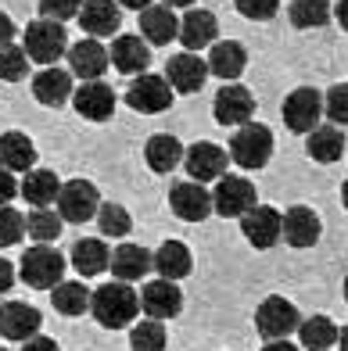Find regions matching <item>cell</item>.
<instances>
[{
	"label": "cell",
	"mask_w": 348,
	"mask_h": 351,
	"mask_svg": "<svg viewBox=\"0 0 348 351\" xmlns=\"http://www.w3.org/2000/svg\"><path fill=\"white\" fill-rule=\"evenodd\" d=\"M227 165H230V154L219 147V143L201 140V143H194V147L183 151V169H187V176H191L194 183L219 180V176L227 172Z\"/></svg>",
	"instance_id": "8fae6325"
},
{
	"label": "cell",
	"mask_w": 348,
	"mask_h": 351,
	"mask_svg": "<svg viewBox=\"0 0 348 351\" xmlns=\"http://www.w3.org/2000/svg\"><path fill=\"white\" fill-rule=\"evenodd\" d=\"M22 197L33 204V208H51V204L58 201V176L51 169H33V172H25V180H22Z\"/></svg>",
	"instance_id": "1f68e13d"
},
{
	"label": "cell",
	"mask_w": 348,
	"mask_h": 351,
	"mask_svg": "<svg viewBox=\"0 0 348 351\" xmlns=\"http://www.w3.org/2000/svg\"><path fill=\"white\" fill-rule=\"evenodd\" d=\"M338 348H341V351H348V326H345V330H338Z\"/></svg>",
	"instance_id": "f5cc1de1"
},
{
	"label": "cell",
	"mask_w": 348,
	"mask_h": 351,
	"mask_svg": "<svg viewBox=\"0 0 348 351\" xmlns=\"http://www.w3.org/2000/svg\"><path fill=\"white\" fill-rule=\"evenodd\" d=\"M22 51L29 54V61L36 65H54V61L69 51V33L61 22H51V19H40V22H29L25 36H22Z\"/></svg>",
	"instance_id": "3957f363"
},
{
	"label": "cell",
	"mask_w": 348,
	"mask_h": 351,
	"mask_svg": "<svg viewBox=\"0 0 348 351\" xmlns=\"http://www.w3.org/2000/svg\"><path fill=\"white\" fill-rule=\"evenodd\" d=\"M97 230L104 237H126L133 230V219H130V212H126L122 204H101L97 208Z\"/></svg>",
	"instance_id": "74e56055"
},
{
	"label": "cell",
	"mask_w": 348,
	"mask_h": 351,
	"mask_svg": "<svg viewBox=\"0 0 348 351\" xmlns=\"http://www.w3.org/2000/svg\"><path fill=\"white\" fill-rule=\"evenodd\" d=\"M115 273V280L122 283H137L151 273V251H144L140 244H122L112 251V265H108Z\"/></svg>",
	"instance_id": "4316f807"
},
{
	"label": "cell",
	"mask_w": 348,
	"mask_h": 351,
	"mask_svg": "<svg viewBox=\"0 0 348 351\" xmlns=\"http://www.w3.org/2000/svg\"><path fill=\"white\" fill-rule=\"evenodd\" d=\"M61 222H65V219H61L58 212L36 208V212H29V219H25V233L33 237V241H40V244H51V241H58Z\"/></svg>",
	"instance_id": "8d00e7d4"
},
{
	"label": "cell",
	"mask_w": 348,
	"mask_h": 351,
	"mask_svg": "<svg viewBox=\"0 0 348 351\" xmlns=\"http://www.w3.org/2000/svg\"><path fill=\"white\" fill-rule=\"evenodd\" d=\"M262 351H298V344H288V337H280V341H270Z\"/></svg>",
	"instance_id": "681fc988"
},
{
	"label": "cell",
	"mask_w": 348,
	"mask_h": 351,
	"mask_svg": "<svg viewBox=\"0 0 348 351\" xmlns=\"http://www.w3.org/2000/svg\"><path fill=\"white\" fill-rule=\"evenodd\" d=\"M65 54H69V72H72V79H83V83L101 79V75L108 72V65H112V61H108V51L101 47L97 36L72 43Z\"/></svg>",
	"instance_id": "5bb4252c"
},
{
	"label": "cell",
	"mask_w": 348,
	"mask_h": 351,
	"mask_svg": "<svg viewBox=\"0 0 348 351\" xmlns=\"http://www.w3.org/2000/svg\"><path fill=\"white\" fill-rule=\"evenodd\" d=\"M72 72L69 69H58V65H47L43 72L33 75V97L47 108H61L72 97Z\"/></svg>",
	"instance_id": "44dd1931"
},
{
	"label": "cell",
	"mask_w": 348,
	"mask_h": 351,
	"mask_svg": "<svg viewBox=\"0 0 348 351\" xmlns=\"http://www.w3.org/2000/svg\"><path fill=\"white\" fill-rule=\"evenodd\" d=\"M108 61L122 75H140L151 65V47L144 43V36H115L112 51H108Z\"/></svg>",
	"instance_id": "ffe728a7"
},
{
	"label": "cell",
	"mask_w": 348,
	"mask_h": 351,
	"mask_svg": "<svg viewBox=\"0 0 348 351\" xmlns=\"http://www.w3.org/2000/svg\"><path fill=\"white\" fill-rule=\"evenodd\" d=\"M0 351H8V348H0Z\"/></svg>",
	"instance_id": "9f6ffc18"
},
{
	"label": "cell",
	"mask_w": 348,
	"mask_h": 351,
	"mask_svg": "<svg viewBox=\"0 0 348 351\" xmlns=\"http://www.w3.org/2000/svg\"><path fill=\"white\" fill-rule=\"evenodd\" d=\"M126 104L133 111H144V115H158L172 104V86L165 83V75H151V72H140L130 90H126Z\"/></svg>",
	"instance_id": "30bf717a"
},
{
	"label": "cell",
	"mask_w": 348,
	"mask_h": 351,
	"mask_svg": "<svg viewBox=\"0 0 348 351\" xmlns=\"http://www.w3.org/2000/svg\"><path fill=\"white\" fill-rule=\"evenodd\" d=\"M273 158V130L262 122H244L237 125L230 140V162L241 169H262Z\"/></svg>",
	"instance_id": "7a4b0ae2"
},
{
	"label": "cell",
	"mask_w": 348,
	"mask_h": 351,
	"mask_svg": "<svg viewBox=\"0 0 348 351\" xmlns=\"http://www.w3.org/2000/svg\"><path fill=\"white\" fill-rule=\"evenodd\" d=\"M320 119H323V97L312 86H298L294 93L283 97V125L291 133L305 136L320 125Z\"/></svg>",
	"instance_id": "9c48e42d"
},
{
	"label": "cell",
	"mask_w": 348,
	"mask_h": 351,
	"mask_svg": "<svg viewBox=\"0 0 348 351\" xmlns=\"http://www.w3.org/2000/svg\"><path fill=\"white\" fill-rule=\"evenodd\" d=\"M90 315L97 319L104 330H126V326H133L137 315H140V294L133 287H126L122 280L97 287V291L90 294Z\"/></svg>",
	"instance_id": "6da1fadb"
},
{
	"label": "cell",
	"mask_w": 348,
	"mask_h": 351,
	"mask_svg": "<svg viewBox=\"0 0 348 351\" xmlns=\"http://www.w3.org/2000/svg\"><path fill=\"white\" fill-rule=\"evenodd\" d=\"M19 276L29 283V287H40V291H51V287L61 283L65 276V254L54 251L51 244H36L22 254V269Z\"/></svg>",
	"instance_id": "277c9868"
},
{
	"label": "cell",
	"mask_w": 348,
	"mask_h": 351,
	"mask_svg": "<svg viewBox=\"0 0 348 351\" xmlns=\"http://www.w3.org/2000/svg\"><path fill=\"white\" fill-rule=\"evenodd\" d=\"M323 115L334 125H348V83H338L323 97Z\"/></svg>",
	"instance_id": "60d3db41"
},
{
	"label": "cell",
	"mask_w": 348,
	"mask_h": 351,
	"mask_svg": "<svg viewBox=\"0 0 348 351\" xmlns=\"http://www.w3.org/2000/svg\"><path fill=\"white\" fill-rule=\"evenodd\" d=\"M97 208H101V194H97L93 183H86V180L61 183V190H58V215L65 222L83 226V222H90L93 215H97Z\"/></svg>",
	"instance_id": "8992f818"
},
{
	"label": "cell",
	"mask_w": 348,
	"mask_h": 351,
	"mask_svg": "<svg viewBox=\"0 0 348 351\" xmlns=\"http://www.w3.org/2000/svg\"><path fill=\"white\" fill-rule=\"evenodd\" d=\"M341 291H345V301H348V276H345V283H341Z\"/></svg>",
	"instance_id": "11a10c76"
},
{
	"label": "cell",
	"mask_w": 348,
	"mask_h": 351,
	"mask_svg": "<svg viewBox=\"0 0 348 351\" xmlns=\"http://www.w3.org/2000/svg\"><path fill=\"white\" fill-rule=\"evenodd\" d=\"M241 233L251 247L270 251L283 241V215L270 208V204H255V208H248L241 215Z\"/></svg>",
	"instance_id": "52a82bcc"
},
{
	"label": "cell",
	"mask_w": 348,
	"mask_h": 351,
	"mask_svg": "<svg viewBox=\"0 0 348 351\" xmlns=\"http://www.w3.org/2000/svg\"><path fill=\"white\" fill-rule=\"evenodd\" d=\"M40 323H43L40 312L33 305H25V301H8V305H0V337H8V341L36 337Z\"/></svg>",
	"instance_id": "d6986e66"
},
{
	"label": "cell",
	"mask_w": 348,
	"mask_h": 351,
	"mask_svg": "<svg viewBox=\"0 0 348 351\" xmlns=\"http://www.w3.org/2000/svg\"><path fill=\"white\" fill-rule=\"evenodd\" d=\"M259 204L255 183L244 180V176H219L216 190H212V212L223 219H241L248 208Z\"/></svg>",
	"instance_id": "5b68a950"
},
{
	"label": "cell",
	"mask_w": 348,
	"mask_h": 351,
	"mask_svg": "<svg viewBox=\"0 0 348 351\" xmlns=\"http://www.w3.org/2000/svg\"><path fill=\"white\" fill-rule=\"evenodd\" d=\"M320 233H323L320 215L312 208H305V204H294V208L283 212V241L291 247H312L320 241Z\"/></svg>",
	"instance_id": "603a6c76"
},
{
	"label": "cell",
	"mask_w": 348,
	"mask_h": 351,
	"mask_svg": "<svg viewBox=\"0 0 348 351\" xmlns=\"http://www.w3.org/2000/svg\"><path fill=\"white\" fill-rule=\"evenodd\" d=\"M298 341L309 351H330V344H338V326L327 315H309L298 323Z\"/></svg>",
	"instance_id": "d6a6232c"
},
{
	"label": "cell",
	"mask_w": 348,
	"mask_h": 351,
	"mask_svg": "<svg viewBox=\"0 0 348 351\" xmlns=\"http://www.w3.org/2000/svg\"><path fill=\"white\" fill-rule=\"evenodd\" d=\"M130 348L133 351H165V323H162V319H144V323H133Z\"/></svg>",
	"instance_id": "d590c367"
},
{
	"label": "cell",
	"mask_w": 348,
	"mask_h": 351,
	"mask_svg": "<svg viewBox=\"0 0 348 351\" xmlns=\"http://www.w3.org/2000/svg\"><path fill=\"white\" fill-rule=\"evenodd\" d=\"M294 29H320L330 22V0H291Z\"/></svg>",
	"instance_id": "e575fe53"
},
{
	"label": "cell",
	"mask_w": 348,
	"mask_h": 351,
	"mask_svg": "<svg viewBox=\"0 0 348 351\" xmlns=\"http://www.w3.org/2000/svg\"><path fill=\"white\" fill-rule=\"evenodd\" d=\"M51 305L61 312V315H83L90 308V291L83 283H58L51 287Z\"/></svg>",
	"instance_id": "836d02e7"
},
{
	"label": "cell",
	"mask_w": 348,
	"mask_h": 351,
	"mask_svg": "<svg viewBox=\"0 0 348 351\" xmlns=\"http://www.w3.org/2000/svg\"><path fill=\"white\" fill-rule=\"evenodd\" d=\"M180 43L187 47V51H201V47H209V43H216V36H219V22H216V14L212 11H201V8H191L180 19Z\"/></svg>",
	"instance_id": "cb8c5ba5"
},
{
	"label": "cell",
	"mask_w": 348,
	"mask_h": 351,
	"mask_svg": "<svg viewBox=\"0 0 348 351\" xmlns=\"http://www.w3.org/2000/svg\"><path fill=\"white\" fill-rule=\"evenodd\" d=\"M169 208L172 215H180L183 222H205L212 215V194L205 190V183H172L169 190Z\"/></svg>",
	"instance_id": "7c38bea8"
},
{
	"label": "cell",
	"mask_w": 348,
	"mask_h": 351,
	"mask_svg": "<svg viewBox=\"0 0 348 351\" xmlns=\"http://www.w3.org/2000/svg\"><path fill=\"white\" fill-rule=\"evenodd\" d=\"M25 72H29V54L14 43L4 47L0 51V79L4 83H19V79H25Z\"/></svg>",
	"instance_id": "ab89813d"
},
{
	"label": "cell",
	"mask_w": 348,
	"mask_h": 351,
	"mask_svg": "<svg viewBox=\"0 0 348 351\" xmlns=\"http://www.w3.org/2000/svg\"><path fill=\"white\" fill-rule=\"evenodd\" d=\"M205 79H209V65H205L201 58H194L191 51L169 58V65H165V83L176 90V93H198V90L205 86Z\"/></svg>",
	"instance_id": "e0dca14e"
},
{
	"label": "cell",
	"mask_w": 348,
	"mask_h": 351,
	"mask_svg": "<svg viewBox=\"0 0 348 351\" xmlns=\"http://www.w3.org/2000/svg\"><path fill=\"white\" fill-rule=\"evenodd\" d=\"M144 162L151 172H172L183 162V143L172 133H154L144 147Z\"/></svg>",
	"instance_id": "4dcf8cb0"
},
{
	"label": "cell",
	"mask_w": 348,
	"mask_h": 351,
	"mask_svg": "<svg viewBox=\"0 0 348 351\" xmlns=\"http://www.w3.org/2000/svg\"><path fill=\"white\" fill-rule=\"evenodd\" d=\"M140 33H144V40H148L151 47H165V43L176 40L180 19H176V14H172V8H165V4H151V8L140 11Z\"/></svg>",
	"instance_id": "484cf974"
},
{
	"label": "cell",
	"mask_w": 348,
	"mask_h": 351,
	"mask_svg": "<svg viewBox=\"0 0 348 351\" xmlns=\"http://www.w3.org/2000/svg\"><path fill=\"white\" fill-rule=\"evenodd\" d=\"M14 194H19V183H14V176L8 169H0V204L14 201Z\"/></svg>",
	"instance_id": "ee69618b"
},
{
	"label": "cell",
	"mask_w": 348,
	"mask_h": 351,
	"mask_svg": "<svg viewBox=\"0 0 348 351\" xmlns=\"http://www.w3.org/2000/svg\"><path fill=\"white\" fill-rule=\"evenodd\" d=\"M298 323H302L298 308L291 305L288 298H280V294H270V298L259 305V312H255V330L262 333L266 341L291 337V333L298 330Z\"/></svg>",
	"instance_id": "ba28073f"
},
{
	"label": "cell",
	"mask_w": 348,
	"mask_h": 351,
	"mask_svg": "<svg viewBox=\"0 0 348 351\" xmlns=\"http://www.w3.org/2000/svg\"><path fill=\"white\" fill-rule=\"evenodd\" d=\"M151 269L162 280H183V276H191V269H194V258H191V247H187L183 241H165L162 247H158L151 254Z\"/></svg>",
	"instance_id": "d4e9b609"
},
{
	"label": "cell",
	"mask_w": 348,
	"mask_h": 351,
	"mask_svg": "<svg viewBox=\"0 0 348 351\" xmlns=\"http://www.w3.org/2000/svg\"><path fill=\"white\" fill-rule=\"evenodd\" d=\"M0 165H4L8 172H29L36 165V147L33 140H29L25 133L11 130L0 136Z\"/></svg>",
	"instance_id": "f1b7e54d"
},
{
	"label": "cell",
	"mask_w": 348,
	"mask_h": 351,
	"mask_svg": "<svg viewBox=\"0 0 348 351\" xmlns=\"http://www.w3.org/2000/svg\"><path fill=\"white\" fill-rule=\"evenodd\" d=\"M162 4H165V8H172V11H176V8H191L194 0H162Z\"/></svg>",
	"instance_id": "816d5d0a"
},
{
	"label": "cell",
	"mask_w": 348,
	"mask_h": 351,
	"mask_svg": "<svg viewBox=\"0 0 348 351\" xmlns=\"http://www.w3.org/2000/svg\"><path fill=\"white\" fill-rule=\"evenodd\" d=\"M22 351H61L51 337H29V344L22 348Z\"/></svg>",
	"instance_id": "7dc6e473"
},
{
	"label": "cell",
	"mask_w": 348,
	"mask_h": 351,
	"mask_svg": "<svg viewBox=\"0 0 348 351\" xmlns=\"http://www.w3.org/2000/svg\"><path fill=\"white\" fill-rule=\"evenodd\" d=\"M72 104H76V111L83 119L108 122V119H112V111H115V90L108 83H101V79H93V83H83V86L72 90Z\"/></svg>",
	"instance_id": "9a60e30c"
},
{
	"label": "cell",
	"mask_w": 348,
	"mask_h": 351,
	"mask_svg": "<svg viewBox=\"0 0 348 351\" xmlns=\"http://www.w3.org/2000/svg\"><path fill=\"white\" fill-rule=\"evenodd\" d=\"M233 4L251 22H270L273 14L280 11V0H233Z\"/></svg>",
	"instance_id": "b9f144b4"
},
{
	"label": "cell",
	"mask_w": 348,
	"mask_h": 351,
	"mask_svg": "<svg viewBox=\"0 0 348 351\" xmlns=\"http://www.w3.org/2000/svg\"><path fill=\"white\" fill-rule=\"evenodd\" d=\"M79 4H83V0H40V14H43V19H51V22L65 25L69 19H76V14H79Z\"/></svg>",
	"instance_id": "7bdbcfd3"
},
{
	"label": "cell",
	"mask_w": 348,
	"mask_h": 351,
	"mask_svg": "<svg viewBox=\"0 0 348 351\" xmlns=\"http://www.w3.org/2000/svg\"><path fill=\"white\" fill-rule=\"evenodd\" d=\"M334 19H338V25L348 33V0H338V8H334Z\"/></svg>",
	"instance_id": "c3c4849f"
},
{
	"label": "cell",
	"mask_w": 348,
	"mask_h": 351,
	"mask_svg": "<svg viewBox=\"0 0 348 351\" xmlns=\"http://www.w3.org/2000/svg\"><path fill=\"white\" fill-rule=\"evenodd\" d=\"M341 204L348 208V180H345V186H341Z\"/></svg>",
	"instance_id": "db71d44e"
},
{
	"label": "cell",
	"mask_w": 348,
	"mask_h": 351,
	"mask_svg": "<svg viewBox=\"0 0 348 351\" xmlns=\"http://www.w3.org/2000/svg\"><path fill=\"white\" fill-rule=\"evenodd\" d=\"M309 143H305V151L312 162H320V165H330V162H338V158L345 154V133H341V125H316L312 133H305Z\"/></svg>",
	"instance_id": "f546056e"
},
{
	"label": "cell",
	"mask_w": 348,
	"mask_h": 351,
	"mask_svg": "<svg viewBox=\"0 0 348 351\" xmlns=\"http://www.w3.org/2000/svg\"><path fill=\"white\" fill-rule=\"evenodd\" d=\"M212 111H216L219 125H244V122H251V115H255V97H251L244 86L230 83V86H223L216 93Z\"/></svg>",
	"instance_id": "2e32d148"
},
{
	"label": "cell",
	"mask_w": 348,
	"mask_h": 351,
	"mask_svg": "<svg viewBox=\"0 0 348 351\" xmlns=\"http://www.w3.org/2000/svg\"><path fill=\"white\" fill-rule=\"evenodd\" d=\"M76 19L90 36L101 40V36H115V29L122 25V11L115 0H83Z\"/></svg>",
	"instance_id": "ac0fdd59"
},
{
	"label": "cell",
	"mask_w": 348,
	"mask_h": 351,
	"mask_svg": "<svg viewBox=\"0 0 348 351\" xmlns=\"http://www.w3.org/2000/svg\"><path fill=\"white\" fill-rule=\"evenodd\" d=\"M122 8H133V11H144V8H151V0H119Z\"/></svg>",
	"instance_id": "f907efd6"
},
{
	"label": "cell",
	"mask_w": 348,
	"mask_h": 351,
	"mask_svg": "<svg viewBox=\"0 0 348 351\" xmlns=\"http://www.w3.org/2000/svg\"><path fill=\"white\" fill-rule=\"evenodd\" d=\"M140 308H144V315L151 319H172V315H180L183 312V291L172 280H148L144 283V291H140Z\"/></svg>",
	"instance_id": "4fadbf2b"
},
{
	"label": "cell",
	"mask_w": 348,
	"mask_h": 351,
	"mask_svg": "<svg viewBox=\"0 0 348 351\" xmlns=\"http://www.w3.org/2000/svg\"><path fill=\"white\" fill-rule=\"evenodd\" d=\"M25 237V215L11 204H0V247H14Z\"/></svg>",
	"instance_id": "f35d334b"
},
{
	"label": "cell",
	"mask_w": 348,
	"mask_h": 351,
	"mask_svg": "<svg viewBox=\"0 0 348 351\" xmlns=\"http://www.w3.org/2000/svg\"><path fill=\"white\" fill-rule=\"evenodd\" d=\"M11 40H14V22L8 19L4 11H0V51H4V47H11Z\"/></svg>",
	"instance_id": "bcb514c9"
},
{
	"label": "cell",
	"mask_w": 348,
	"mask_h": 351,
	"mask_svg": "<svg viewBox=\"0 0 348 351\" xmlns=\"http://www.w3.org/2000/svg\"><path fill=\"white\" fill-rule=\"evenodd\" d=\"M205 65H209V75L223 79V83H233V79H241V72L248 65V51L237 40H219V43H212V54Z\"/></svg>",
	"instance_id": "7402d4cb"
},
{
	"label": "cell",
	"mask_w": 348,
	"mask_h": 351,
	"mask_svg": "<svg viewBox=\"0 0 348 351\" xmlns=\"http://www.w3.org/2000/svg\"><path fill=\"white\" fill-rule=\"evenodd\" d=\"M14 287V265L8 258H0V294H8Z\"/></svg>",
	"instance_id": "f6af8a7d"
},
{
	"label": "cell",
	"mask_w": 348,
	"mask_h": 351,
	"mask_svg": "<svg viewBox=\"0 0 348 351\" xmlns=\"http://www.w3.org/2000/svg\"><path fill=\"white\" fill-rule=\"evenodd\" d=\"M72 265L79 276H101L108 265H112V251L101 237H83V241H76L72 247Z\"/></svg>",
	"instance_id": "83f0119b"
}]
</instances>
